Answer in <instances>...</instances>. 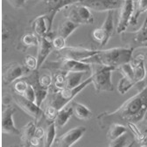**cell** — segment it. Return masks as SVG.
Masks as SVG:
<instances>
[{"mask_svg": "<svg viewBox=\"0 0 147 147\" xmlns=\"http://www.w3.org/2000/svg\"><path fill=\"white\" fill-rule=\"evenodd\" d=\"M147 112V84L138 92L125 101L119 108L112 112L101 113L96 120L99 122L101 127L109 118H118L128 123H138L144 120Z\"/></svg>", "mask_w": 147, "mask_h": 147, "instance_id": "1", "label": "cell"}, {"mask_svg": "<svg viewBox=\"0 0 147 147\" xmlns=\"http://www.w3.org/2000/svg\"><path fill=\"white\" fill-rule=\"evenodd\" d=\"M133 47H113L109 49L99 50L98 53L88 59L85 62L90 64H102L105 66L114 67L117 69L125 64L132 61Z\"/></svg>", "mask_w": 147, "mask_h": 147, "instance_id": "2", "label": "cell"}, {"mask_svg": "<svg viewBox=\"0 0 147 147\" xmlns=\"http://www.w3.org/2000/svg\"><path fill=\"white\" fill-rule=\"evenodd\" d=\"M92 84L96 92H111L114 90V86L111 80L112 73L117 70L114 67L105 66L102 64H92Z\"/></svg>", "mask_w": 147, "mask_h": 147, "instance_id": "3", "label": "cell"}, {"mask_svg": "<svg viewBox=\"0 0 147 147\" xmlns=\"http://www.w3.org/2000/svg\"><path fill=\"white\" fill-rule=\"evenodd\" d=\"M90 83H92V77H88L85 81H83L81 84L78 86L72 88H64L61 90H56L53 92L52 99L49 102V104L54 106L57 109H61L64 106L69 104L70 102L73 101L80 92H82L86 87H88Z\"/></svg>", "mask_w": 147, "mask_h": 147, "instance_id": "4", "label": "cell"}, {"mask_svg": "<svg viewBox=\"0 0 147 147\" xmlns=\"http://www.w3.org/2000/svg\"><path fill=\"white\" fill-rule=\"evenodd\" d=\"M65 16L68 20L81 25H92L95 21L94 16L90 9L76 2L63 9Z\"/></svg>", "mask_w": 147, "mask_h": 147, "instance_id": "5", "label": "cell"}, {"mask_svg": "<svg viewBox=\"0 0 147 147\" xmlns=\"http://www.w3.org/2000/svg\"><path fill=\"white\" fill-rule=\"evenodd\" d=\"M45 67L61 72H83L88 73L92 69V65L85 61L69 59H58L57 61L49 62Z\"/></svg>", "mask_w": 147, "mask_h": 147, "instance_id": "6", "label": "cell"}, {"mask_svg": "<svg viewBox=\"0 0 147 147\" xmlns=\"http://www.w3.org/2000/svg\"><path fill=\"white\" fill-rule=\"evenodd\" d=\"M99 50L88 49L82 47H66L60 51H55L58 59H69L86 61L98 53Z\"/></svg>", "mask_w": 147, "mask_h": 147, "instance_id": "7", "label": "cell"}, {"mask_svg": "<svg viewBox=\"0 0 147 147\" xmlns=\"http://www.w3.org/2000/svg\"><path fill=\"white\" fill-rule=\"evenodd\" d=\"M12 98L18 107H20L25 113L32 117L36 122L44 117V111L41 109V107H39L36 104V102L28 100L23 95L13 92Z\"/></svg>", "mask_w": 147, "mask_h": 147, "instance_id": "8", "label": "cell"}, {"mask_svg": "<svg viewBox=\"0 0 147 147\" xmlns=\"http://www.w3.org/2000/svg\"><path fill=\"white\" fill-rule=\"evenodd\" d=\"M135 7L133 0H123V4L120 7L119 18L117 26V32H123L129 25H131L134 14Z\"/></svg>", "mask_w": 147, "mask_h": 147, "instance_id": "9", "label": "cell"}, {"mask_svg": "<svg viewBox=\"0 0 147 147\" xmlns=\"http://www.w3.org/2000/svg\"><path fill=\"white\" fill-rule=\"evenodd\" d=\"M86 131L87 128L85 126L73 128L55 139L54 145L58 147H71L83 137Z\"/></svg>", "mask_w": 147, "mask_h": 147, "instance_id": "10", "label": "cell"}, {"mask_svg": "<svg viewBox=\"0 0 147 147\" xmlns=\"http://www.w3.org/2000/svg\"><path fill=\"white\" fill-rule=\"evenodd\" d=\"M15 112L16 109L11 104L6 105L3 109L1 117V130L3 134L20 136V131L15 126L13 121V115Z\"/></svg>", "mask_w": 147, "mask_h": 147, "instance_id": "11", "label": "cell"}, {"mask_svg": "<svg viewBox=\"0 0 147 147\" xmlns=\"http://www.w3.org/2000/svg\"><path fill=\"white\" fill-rule=\"evenodd\" d=\"M77 2L96 11H109L120 9L123 0H78Z\"/></svg>", "mask_w": 147, "mask_h": 147, "instance_id": "12", "label": "cell"}, {"mask_svg": "<svg viewBox=\"0 0 147 147\" xmlns=\"http://www.w3.org/2000/svg\"><path fill=\"white\" fill-rule=\"evenodd\" d=\"M27 72H29V69L25 65H21L18 62L10 63L4 71L2 76L3 83L5 85H9L22 78L25 75H26Z\"/></svg>", "mask_w": 147, "mask_h": 147, "instance_id": "13", "label": "cell"}, {"mask_svg": "<svg viewBox=\"0 0 147 147\" xmlns=\"http://www.w3.org/2000/svg\"><path fill=\"white\" fill-rule=\"evenodd\" d=\"M54 36H53V32H50L47 33L45 36L40 37V42L38 47V52H37V60H38V70L43 66L44 62L46 61L47 58L50 53H52L53 49V39Z\"/></svg>", "mask_w": 147, "mask_h": 147, "instance_id": "14", "label": "cell"}, {"mask_svg": "<svg viewBox=\"0 0 147 147\" xmlns=\"http://www.w3.org/2000/svg\"><path fill=\"white\" fill-rule=\"evenodd\" d=\"M52 26H51V24L49 23L46 13L35 18L32 23V28L33 32L40 38L52 32Z\"/></svg>", "mask_w": 147, "mask_h": 147, "instance_id": "15", "label": "cell"}, {"mask_svg": "<svg viewBox=\"0 0 147 147\" xmlns=\"http://www.w3.org/2000/svg\"><path fill=\"white\" fill-rule=\"evenodd\" d=\"M133 70H134V81L136 84L142 82L146 76V69L144 67V55L139 54L132 60Z\"/></svg>", "mask_w": 147, "mask_h": 147, "instance_id": "16", "label": "cell"}, {"mask_svg": "<svg viewBox=\"0 0 147 147\" xmlns=\"http://www.w3.org/2000/svg\"><path fill=\"white\" fill-rule=\"evenodd\" d=\"M37 126L35 123L29 122L27 123L20 131V140L22 146H30L31 139L34 137Z\"/></svg>", "mask_w": 147, "mask_h": 147, "instance_id": "17", "label": "cell"}, {"mask_svg": "<svg viewBox=\"0 0 147 147\" xmlns=\"http://www.w3.org/2000/svg\"><path fill=\"white\" fill-rule=\"evenodd\" d=\"M73 115H74V110L72 105L69 106V104H67L63 108H61L58 111L56 119H55V123H56L57 127L59 128L64 127Z\"/></svg>", "mask_w": 147, "mask_h": 147, "instance_id": "18", "label": "cell"}, {"mask_svg": "<svg viewBox=\"0 0 147 147\" xmlns=\"http://www.w3.org/2000/svg\"><path fill=\"white\" fill-rule=\"evenodd\" d=\"M71 105L73 107L74 110V115H75L78 119L81 120H88L92 117L93 114H92L91 110L84 104L78 102H72Z\"/></svg>", "mask_w": 147, "mask_h": 147, "instance_id": "19", "label": "cell"}, {"mask_svg": "<svg viewBox=\"0 0 147 147\" xmlns=\"http://www.w3.org/2000/svg\"><path fill=\"white\" fill-rule=\"evenodd\" d=\"M75 0H47V11L52 12L56 15L60 11H62L65 7L76 3Z\"/></svg>", "mask_w": 147, "mask_h": 147, "instance_id": "20", "label": "cell"}, {"mask_svg": "<svg viewBox=\"0 0 147 147\" xmlns=\"http://www.w3.org/2000/svg\"><path fill=\"white\" fill-rule=\"evenodd\" d=\"M80 26L79 24L74 22L68 18H67L66 20H64L59 26L58 29V35L62 36L63 38H65L66 40L68 38V37L75 32L78 27Z\"/></svg>", "mask_w": 147, "mask_h": 147, "instance_id": "21", "label": "cell"}, {"mask_svg": "<svg viewBox=\"0 0 147 147\" xmlns=\"http://www.w3.org/2000/svg\"><path fill=\"white\" fill-rule=\"evenodd\" d=\"M125 133H127V127L125 125L119 123H112L109 125L107 133V138L109 141H111Z\"/></svg>", "mask_w": 147, "mask_h": 147, "instance_id": "22", "label": "cell"}, {"mask_svg": "<svg viewBox=\"0 0 147 147\" xmlns=\"http://www.w3.org/2000/svg\"><path fill=\"white\" fill-rule=\"evenodd\" d=\"M92 37H93V39L96 42H97L100 46L103 47L108 43L111 35L101 26L92 32Z\"/></svg>", "mask_w": 147, "mask_h": 147, "instance_id": "23", "label": "cell"}, {"mask_svg": "<svg viewBox=\"0 0 147 147\" xmlns=\"http://www.w3.org/2000/svg\"><path fill=\"white\" fill-rule=\"evenodd\" d=\"M84 74L85 73L83 72H67L66 88H72L81 84L82 82V78Z\"/></svg>", "mask_w": 147, "mask_h": 147, "instance_id": "24", "label": "cell"}, {"mask_svg": "<svg viewBox=\"0 0 147 147\" xmlns=\"http://www.w3.org/2000/svg\"><path fill=\"white\" fill-rule=\"evenodd\" d=\"M56 123L55 122L50 123L47 130L45 134V138L43 141V145L46 147H50L54 144V141L56 139Z\"/></svg>", "mask_w": 147, "mask_h": 147, "instance_id": "25", "label": "cell"}, {"mask_svg": "<svg viewBox=\"0 0 147 147\" xmlns=\"http://www.w3.org/2000/svg\"><path fill=\"white\" fill-rule=\"evenodd\" d=\"M20 42L22 46L26 48L32 47H38L40 42V37L37 36L34 32L26 33L22 36Z\"/></svg>", "mask_w": 147, "mask_h": 147, "instance_id": "26", "label": "cell"}, {"mask_svg": "<svg viewBox=\"0 0 147 147\" xmlns=\"http://www.w3.org/2000/svg\"><path fill=\"white\" fill-rule=\"evenodd\" d=\"M145 11H147V0H138L137 6L134 11V14L132 17L131 25H133V26L137 25L138 17Z\"/></svg>", "mask_w": 147, "mask_h": 147, "instance_id": "27", "label": "cell"}, {"mask_svg": "<svg viewBox=\"0 0 147 147\" xmlns=\"http://www.w3.org/2000/svg\"><path fill=\"white\" fill-rule=\"evenodd\" d=\"M135 85L136 83L132 80L123 76L122 79L117 83V91L120 95H124Z\"/></svg>", "mask_w": 147, "mask_h": 147, "instance_id": "28", "label": "cell"}, {"mask_svg": "<svg viewBox=\"0 0 147 147\" xmlns=\"http://www.w3.org/2000/svg\"><path fill=\"white\" fill-rule=\"evenodd\" d=\"M67 72L58 71V73L53 77V87L56 90H61L66 88L67 78H66Z\"/></svg>", "mask_w": 147, "mask_h": 147, "instance_id": "29", "label": "cell"}, {"mask_svg": "<svg viewBox=\"0 0 147 147\" xmlns=\"http://www.w3.org/2000/svg\"><path fill=\"white\" fill-rule=\"evenodd\" d=\"M134 40L143 47L145 43H147V24L143 25L139 30L135 32Z\"/></svg>", "mask_w": 147, "mask_h": 147, "instance_id": "30", "label": "cell"}, {"mask_svg": "<svg viewBox=\"0 0 147 147\" xmlns=\"http://www.w3.org/2000/svg\"><path fill=\"white\" fill-rule=\"evenodd\" d=\"M29 83L26 79H18L16 82H13V90L15 93L23 95L25 93V91L28 88Z\"/></svg>", "mask_w": 147, "mask_h": 147, "instance_id": "31", "label": "cell"}, {"mask_svg": "<svg viewBox=\"0 0 147 147\" xmlns=\"http://www.w3.org/2000/svg\"><path fill=\"white\" fill-rule=\"evenodd\" d=\"M58 111H59V109H57L54 106H53L51 104H48V106H47L45 111H44V117L50 123L55 122V119H56Z\"/></svg>", "mask_w": 147, "mask_h": 147, "instance_id": "32", "label": "cell"}, {"mask_svg": "<svg viewBox=\"0 0 147 147\" xmlns=\"http://www.w3.org/2000/svg\"><path fill=\"white\" fill-rule=\"evenodd\" d=\"M129 141H128V137L125 134L120 136L119 138L109 141V147H124V146H129Z\"/></svg>", "mask_w": 147, "mask_h": 147, "instance_id": "33", "label": "cell"}, {"mask_svg": "<svg viewBox=\"0 0 147 147\" xmlns=\"http://www.w3.org/2000/svg\"><path fill=\"white\" fill-rule=\"evenodd\" d=\"M25 66L31 72L38 70V60H37V57L28 54L25 58Z\"/></svg>", "mask_w": 147, "mask_h": 147, "instance_id": "34", "label": "cell"}, {"mask_svg": "<svg viewBox=\"0 0 147 147\" xmlns=\"http://www.w3.org/2000/svg\"><path fill=\"white\" fill-rule=\"evenodd\" d=\"M66 39L63 38L62 36L60 35H55L54 38L53 39V49L55 51H60L61 49H63L64 47H67L66 44Z\"/></svg>", "mask_w": 147, "mask_h": 147, "instance_id": "35", "label": "cell"}, {"mask_svg": "<svg viewBox=\"0 0 147 147\" xmlns=\"http://www.w3.org/2000/svg\"><path fill=\"white\" fill-rule=\"evenodd\" d=\"M53 82V79L52 78V76L50 75H48V74H44V75H41L39 77L40 85L42 88H47V89H49Z\"/></svg>", "mask_w": 147, "mask_h": 147, "instance_id": "36", "label": "cell"}, {"mask_svg": "<svg viewBox=\"0 0 147 147\" xmlns=\"http://www.w3.org/2000/svg\"><path fill=\"white\" fill-rule=\"evenodd\" d=\"M23 96L26 98H27L28 100H30V101H32L33 102H36V93H35V89L32 87V85H31L30 83H29L28 88L25 91V93L23 94Z\"/></svg>", "mask_w": 147, "mask_h": 147, "instance_id": "37", "label": "cell"}, {"mask_svg": "<svg viewBox=\"0 0 147 147\" xmlns=\"http://www.w3.org/2000/svg\"><path fill=\"white\" fill-rule=\"evenodd\" d=\"M7 1L14 8H20L24 5L26 0H7Z\"/></svg>", "mask_w": 147, "mask_h": 147, "instance_id": "38", "label": "cell"}, {"mask_svg": "<svg viewBox=\"0 0 147 147\" xmlns=\"http://www.w3.org/2000/svg\"><path fill=\"white\" fill-rule=\"evenodd\" d=\"M45 134H46V132H45L43 128H41V127H37L35 134H34V137L38 138L39 139L42 140V139L45 138Z\"/></svg>", "mask_w": 147, "mask_h": 147, "instance_id": "39", "label": "cell"}, {"mask_svg": "<svg viewBox=\"0 0 147 147\" xmlns=\"http://www.w3.org/2000/svg\"><path fill=\"white\" fill-rule=\"evenodd\" d=\"M40 144H41V140L40 139H39L38 138H36V137H33L31 139L30 146H40Z\"/></svg>", "mask_w": 147, "mask_h": 147, "instance_id": "40", "label": "cell"}, {"mask_svg": "<svg viewBox=\"0 0 147 147\" xmlns=\"http://www.w3.org/2000/svg\"><path fill=\"white\" fill-rule=\"evenodd\" d=\"M138 145H140V146H147V133L146 134L144 133V138H143L142 141L139 143Z\"/></svg>", "mask_w": 147, "mask_h": 147, "instance_id": "41", "label": "cell"}, {"mask_svg": "<svg viewBox=\"0 0 147 147\" xmlns=\"http://www.w3.org/2000/svg\"><path fill=\"white\" fill-rule=\"evenodd\" d=\"M144 121L145 122V123H146V125H147V112H146V114H145V116H144Z\"/></svg>", "mask_w": 147, "mask_h": 147, "instance_id": "42", "label": "cell"}, {"mask_svg": "<svg viewBox=\"0 0 147 147\" xmlns=\"http://www.w3.org/2000/svg\"><path fill=\"white\" fill-rule=\"evenodd\" d=\"M147 24V14H146V18H145V20H144V24L143 25H146Z\"/></svg>", "mask_w": 147, "mask_h": 147, "instance_id": "43", "label": "cell"}, {"mask_svg": "<svg viewBox=\"0 0 147 147\" xmlns=\"http://www.w3.org/2000/svg\"><path fill=\"white\" fill-rule=\"evenodd\" d=\"M143 47H146V48H147V43H145Z\"/></svg>", "mask_w": 147, "mask_h": 147, "instance_id": "44", "label": "cell"}, {"mask_svg": "<svg viewBox=\"0 0 147 147\" xmlns=\"http://www.w3.org/2000/svg\"><path fill=\"white\" fill-rule=\"evenodd\" d=\"M44 1H45V2H47V0H44Z\"/></svg>", "mask_w": 147, "mask_h": 147, "instance_id": "45", "label": "cell"}, {"mask_svg": "<svg viewBox=\"0 0 147 147\" xmlns=\"http://www.w3.org/2000/svg\"><path fill=\"white\" fill-rule=\"evenodd\" d=\"M133 1H138V0H133Z\"/></svg>", "mask_w": 147, "mask_h": 147, "instance_id": "46", "label": "cell"}]
</instances>
